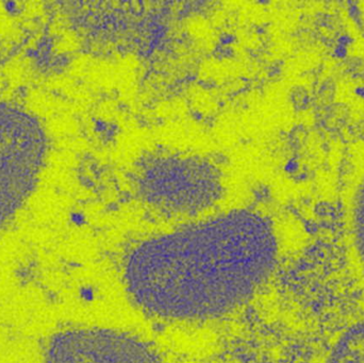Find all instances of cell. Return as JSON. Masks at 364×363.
Wrapping results in <instances>:
<instances>
[{
	"instance_id": "obj_1",
	"label": "cell",
	"mask_w": 364,
	"mask_h": 363,
	"mask_svg": "<svg viewBox=\"0 0 364 363\" xmlns=\"http://www.w3.org/2000/svg\"><path fill=\"white\" fill-rule=\"evenodd\" d=\"M271 224L235 212L153 239L126 264L134 300L166 319L218 317L247 300L275 266Z\"/></svg>"
},
{
	"instance_id": "obj_5",
	"label": "cell",
	"mask_w": 364,
	"mask_h": 363,
	"mask_svg": "<svg viewBox=\"0 0 364 363\" xmlns=\"http://www.w3.org/2000/svg\"><path fill=\"white\" fill-rule=\"evenodd\" d=\"M346 217L350 246L364 270V153L357 159L350 175Z\"/></svg>"
},
{
	"instance_id": "obj_2",
	"label": "cell",
	"mask_w": 364,
	"mask_h": 363,
	"mask_svg": "<svg viewBox=\"0 0 364 363\" xmlns=\"http://www.w3.org/2000/svg\"><path fill=\"white\" fill-rule=\"evenodd\" d=\"M47 148L46 132L36 117L0 102V232L33 192Z\"/></svg>"
},
{
	"instance_id": "obj_6",
	"label": "cell",
	"mask_w": 364,
	"mask_h": 363,
	"mask_svg": "<svg viewBox=\"0 0 364 363\" xmlns=\"http://www.w3.org/2000/svg\"><path fill=\"white\" fill-rule=\"evenodd\" d=\"M325 363H364V318L342 332Z\"/></svg>"
},
{
	"instance_id": "obj_4",
	"label": "cell",
	"mask_w": 364,
	"mask_h": 363,
	"mask_svg": "<svg viewBox=\"0 0 364 363\" xmlns=\"http://www.w3.org/2000/svg\"><path fill=\"white\" fill-rule=\"evenodd\" d=\"M46 363H162L136 339L102 330L60 332L49 343Z\"/></svg>"
},
{
	"instance_id": "obj_3",
	"label": "cell",
	"mask_w": 364,
	"mask_h": 363,
	"mask_svg": "<svg viewBox=\"0 0 364 363\" xmlns=\"http://www.w3.org/2000/svg\"><path fill=\"white\" fill-rule=\"evenodd\" d=\"M142 190L149 202L160 208L190 212L216 197L218 181L207 166L192 162H166L143 175Z\"/></svg>"
}]
</instances>
